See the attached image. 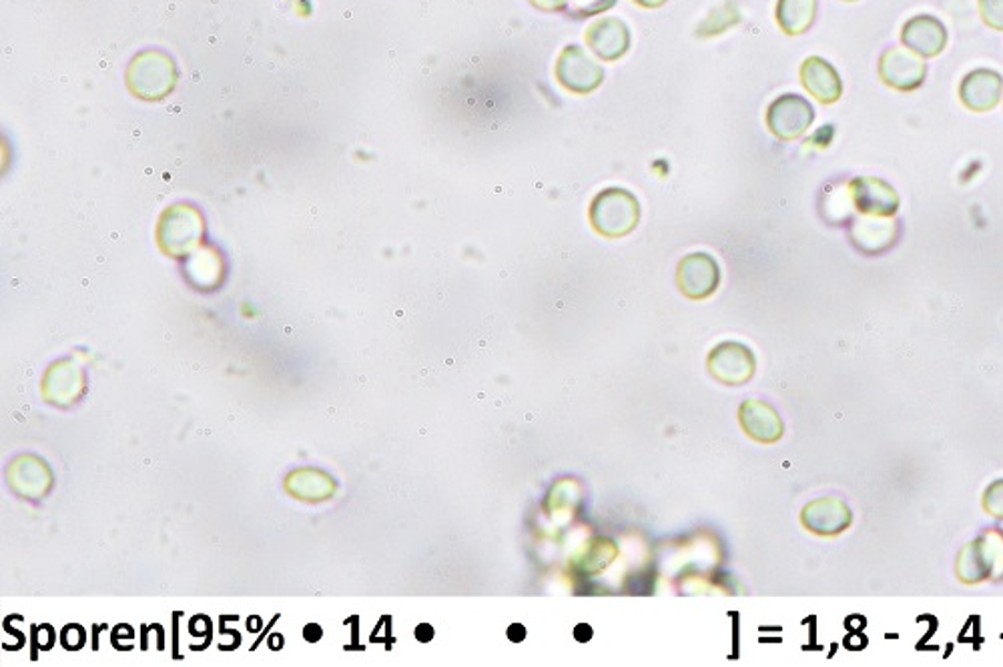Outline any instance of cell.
<instances>
[{
  "mask_svg": "<svg viewBox=\"0 0 1003 667\" xmlns=\"http://www.w3.org/2000/svg\"><path fill=\"white\" fill-rule=\"evenodd\" d=\"M591 225L606 239H623L641 220L638 198L621 187L604 188L591 203Z\"/></svg>",
  "mask_w": 1003,
  "mask_h": 667,
  "instance_id": "1",
  "label": "cell"
},
{
  "mask_svg": "<svg viewBox=\"0 0 1003 667\" xmlns=\"http://www.w3.org/2000/svg\"><path fill=\"white\" fill-rule=\"evenodd\" d=\"M815 121V109L801 94H782L767 109V126L779 141H795L805 135Z\"/></svg>",
  "mask_w": 1003,
  "mask_h": 667,
  "instance_id": "2",
  "label": "cell"
},
{
  "mask_svg": "<svg viewBox=\"0 0 1003 667\" xmlns=\"http://www.w3.org/2000/svg\"><path fill=\"white\" fill-rule=\"evenodd\" d=\"M556 81L564 91L584 96L601 86L604 71L582 47L569 44L556 61Z\"/></svg>",
  "mask_w": 1003,
  "mask_h": 667,
  "instance_id": "3",
  "label": "cell"
},
{
  "mask_svg": "<svg viewBox=\"0 0 1003 667\" xmlns=\"http://www.w3.org/2000/svg\"><path fill=\"white\" fill-rule=\"evenodd\" d=\"M1003 537L997 532L987 533L970 543L958 560V575L963 584H980L990 579L997 569L1002 572Z\"/></svg>",
  "mask_w": 1003,
  "mask_h": 667,
  "instance_id": "4",
  "label": "cell"
},
{
  "mask_svg": "<svg viewBox=\"0 0 1003 667\" xmlns=\"http://www.w3.org/2000/svg\"><path fill=\"white\" fill-rule=\"evenodd\" d=\"M708 373L723 386L739 387L750 381L757 359L750 347L739 341H723L708 355Z\"/></svg>",
  "mask_w": 1003,
  "mask_h": 667,
  "instance_id": "5",
  "label": "cell"
},
{
  "mask_svg": "<svg viewBox=\"0 0 1003 667\" xmlns=\"http://www.w3.org/2000/svg\"><path fill=\"white\" fill-rule=\"evenodd\" d=\"M676 283L680 291L693 301L708 299L717 291L720 283V269L715 257L708 253H690L676 269Z\"/></svg>",
  "mask_w": 1003,
  "mask_h": 667,
  "instance_id": "6",
  "label": "cell"
},
{
  "mask_svg": "<svg viewBox=\"0 0 1003 667\" xmlns=\"http://www.w3.org/2000/svg\"><path fill=\"white\" fill-rule=\"evenodd\" d=\"M879 76L891 89L911 93L925 81L928 66L909 49H888L879 59Z\"/></svg>",
  "mask_w": 1003,
  "mask_h": 667,
  "instance_id": "7",
  "label": "cell"
},
{
  "mask_svg": "<svg viewBox=\"0 0 1003 667\" xmlns=\"http://www.w3.org/2000/svg\"><path fill=\"white\" fill-rule=\"evenodd\" d=\"M849 197L856 209L867 217H893L899 209V195L888 181L857 177L849 183Z\"/></svg>",
  "mask_w": 1003,
  "mask_h": 667,
  "instance_id": "8",
  "label": "cell"
},
{
  "mask_svg": "<svg viewBox=\"0 0 1003 667\" xmlns=\"http://www.w3.org/2000/svg\"><path fill=\"white\" fill-rule=\"evenodd\" d=\"M801 523L821 537H835L839 533L847 532L853 523V513L846 501L837 497H819L805 505L801 513Z\"/></svg>",
  "mask_w": 1003,
  "mask_h": 667,
  "instance_id": "9",
  "label": "cell"
},
{
  "mask_svg": "<svg viewBox=\"0 0 1003 667\" xmlns=\"http://www.w3.org/2000/svg\"><path fill=\"white\" fill-rule=\"evenodd\" d=\"M901 42L921 59H935L948 47V29L931 14H918L903 24Z\"/></svg>",
  "mask_w": 1003,
  "mask_h": 667,
  "instance_id": "10",
  "label": "cell"
},
{
  "mask_svg": "<svg viewBox=\"0 0 1003 667\" xmlns=\"http://www.w3.org/2000/svg\"><path fill=\"white\" fill-rule=\"evenodd\" d=\"M1003 94V76L993 69H975L963 76L960 99L973 113H990L1000 105Z\"/></svg>",
  "mask_w": 1003,
  "mask_h": 667,
  "instance_id": "11",
  "label": "cell"
},
{
  "mask_svg": "<svg viewBox=\"0 0 1003 667\" xmlns=\"http://www.w3.org/2000/svg\"><path fill=\"white\" fill-rule=\"evenodd\" d=\"M631 29L621 19H601L592 22L586 31V44L592 53L606 63L623 59L631 49Z\"/></svg>",
  "mask_w": 1003,
  "mask_h": 667,
  "instance_id": "12",
  "label": "cell"
},
{
  "mask_svg": "<svg viewBox=\"0 0 1003 667\" xmlns=\"http://www.w3.org/2000/svg\"><path fill=\"white\" fill-rule=\"evenodd\" d=\"M801 83L819 103L833 105L843 94V81L831 63L821 57H809L801 64Z\"/></svg>",
  "mask_w": 1003,
  "mask_h": 667,
  "instance_id": "13",
  "label": "cell"
},
{
  "mask_svg": "<svg viewBox=\"0 0 1003 667\" xmlns=\"http://www.w3.org/2000/svg\"><path fill=\"white\" fill-rule=\"evenodd\" d=\"M83 391H85L83 369L71 361H63L59 366L51 367V371L44 377V399L53 406H73L76 403V399L83 396Z\"/></svg>",
  "mask_w": 1003,
  "mask_h": 667,
  "instance_id": "14",
  "label": "cell"
},
{
  "mask_svg": "<svg viewBox=\"0 0 1003 667\" xmlns=\"http://www.w3.org/2000/svg\"><path fill=\"white\" fill-rule=\"evenodd\" d=\"M740 428L759 443H777L782 438L781 415L765 401H745L739 409Z\"/></svg>",
  "mask_w": 1003,
  "mask_h": 667,
  "instance_id": "15",
  "label": "cell"
},
{
  "mask_svg": "<svg viewBox=\"0 0 1003 667\" xmlns=\"http://www.w3.org/2000/svg\"><path fill=\"white\" fill-rule=\"evenodd\" d=\"M9 485L24 500H39L51 490L53 475L41 459L19 458L9 470Z\"/></svg>",
  "mask_w": 1003,
  "mask_h": 667,
  "instance_id": "16",
  "label": "cell"
},
{
  "mask_svg": "<svg viewBox=\"0 0 1003 667\" xmlns=\"http://www.w3.org/2000/svg\"><path fill=\"white\" fill-rule=\"evenodd\" d=\"M286 490L296 500L317 503V501L329 500L336 493V481L324 471L299 470L287 475Z\"/></svg>",
  "mask_w": 1003,
  "mask_h": 667,
  "instance_id": "17",
  "label": "cell"
},
{
  "mask_svg": "<svg viewBox=\"0 0 1003 667\" xmlns=\"http://www.w3.org/2000/svg\"><path fill=\"white\" fill-rule=\"evenodd\" d=\"M888 219L889 217H869L857 220L851 229V237L857 247L866 250L867 243H871L867 253H881L891 247L898 233V223Z\"/></svg>",
  "mask_w": 1003,
  "mask_h": 667,
  "instance_id": "18",
  "label": "cell"
},
{
  "mask_svg": "<svg viewBox=\"0 0 1003 667\" xmlns=\"http://www.w3.org/2000/svg\"><path fill=\"white\" fill-rule=\"evenodd\" d=\"M817 17V0H779L775 19L781 31L789 37H799L809 31Z\"/></svg>",
  "mask_w": 1003,
  "mask_h": 667,
  "instance_id": "19",
  "label": "cell"
},
{
  "mask_svg": "<svg viewBox=\"0 0 1003 667\" xmlns=\"http://www.w3.org/2000/svg\"><path fill=\"white\" fill-rule=\"evenodd\" d=\"M740 21V12L737 11L735 2H727L725 7H720L717 11L710 12L707 19L697 27V37H717L727 31L729 27H735Z\"/></svg>",
  "mask_w": 1003,
  "mask_h": 667,
  "instance_id": "20",
  "label": "cell"
},
{
  "mask_svg": "<svg viewBox=\"0 0 1003 667\" xmlns=\"http://www.w3.org/2000/svg\"><path fill=\"white\" fill-rule=\"evenodd\" d=\"M618 0H566L564 12L572 19H591L614 9Z\"/></svg>",
  "mask_w": 1003,
  "mask_h": 667,
  "instance_id": "21",
  "label": "cell"
},
{
  "mask_svg": "<svg viewBox=\"0 0 1003 667\" xmlns=\"http://www.w3.org/2000/svg\"><path fill=\"white\" fill-rule=\"evenodd\" d=\"M983 510L993 517L1003 520V480L993 481L992 485L983 491Z\"/></svg>",
  "mask_w": 1003,
  "mask_h": 667,
  "instance_id": "22",
  "label": "cell"
},
{
  "mask_svg": "<svg viewBox=\"0 0 1003 667\" xmlns=\"http://www.w3.org/2000/svg\"><path fill=\"white\" fill-rule=\"evenodd\" d=\"M983 22L993 31L1003 32V0H980Z\"/></svg>",
  "mask_w": 1003,
  "mask_h": 667,
  "instance_id": "23",
  "label": "cell"
},
{
  "mask_svg": "<svg viewBox=\"0 0 1003 667\" xmlns=\"http://www.w3.org/2000/svg\"><path fill=\"white\" fill-rule=\"evenodd\" d=\"M534 9L544 12H560L566 9V0H529Z\"/></svg>",
  "mask_w": 1003,
  "mask_h": 667,
  "instance_id": "24",
  "label": "cell"
},
{
  "mask_svg": "<svg viewBox=\"0 0 1003 667\" xmlns=\"http://www.w3.org/2000/svg\"><path fill=\"white\" fill-rule=\"evenodd\" d=\"M304 636H306L307 642H317V639H321L324 636V632H321V627L316 626V624H309V626L304 629Z\"/></svg>",
  "mask_w": 1003,
  "mask_h": 667,
  "instance_id": "25",
  "label": "cell"
},
{
  "mask_svg": "<svg viewBox=\"0 0 1003 667\" xmlns=\"http://www.w3.org/2000/svg\"><path fill=\"white\" fill-rule=\"evenodd\" d=\"M416 637H418L420 642H430V639H432L433 637L432 627L426 626V624H423V626H420L418 627V629H416Z\"/></svg>",
  "mask_w": 1003,
  "mask_h": 667,
  "instance_id": "26",
  "label": "cell"
},
{
  "mask_svg": "<svg viewBox=\"0 0 1003 667\" xmlns=\"http://www.w3.org/2000/svg\"><path fill=\"white\" fill-rule=\"evenodd\" d=\"M508 636H510V639H512V642H522V639H524V636H526V632H524V627L514 624V626L510 627Z\"/></svg>",
  "mask_w": 1003,
  "mask_h": 667,
  "instance_id": "27",
  "label": "cell"
},
{
  "mask_svg": "<svg viewBox=\"0 0 1003 667\" xmlns=\"http://www.w3.org/2000/svg\"><path fill=\"white\" fill-rule=\"evenodd\" d=\"M638 7H643V9H658V7H663L666 0H634Z\"/></svg>",
  "mask_w": 1003,
  "mask_h": 667,
  "instance_id": "28",
  "label": "cell"
},
{
  "mask_svg": "<svg viewBox=\"0 0 1003 667\" xmlns=\"http://www.w3.org/2000/svg\"><path fill=\"white\" fill-rule=\"evenodd\" d=\"M843 2H856V0H843Z\"/></svg>",
  "mask_w": 1003,
  "mask_h": 667,
  "instance_id": "29",
  "label": "cell"
}]
</instances>
